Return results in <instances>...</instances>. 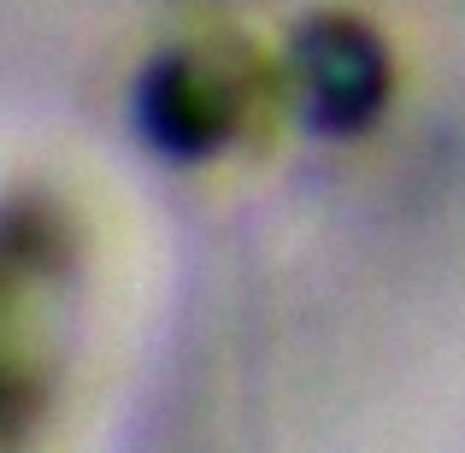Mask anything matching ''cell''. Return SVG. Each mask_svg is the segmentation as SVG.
<instances>
[{
	"label": "cell",
	"mask_w": 465,
	"mask_h": 453,
	"mask_svg": "<svg viewBox=\"0 0 465 453\" xmlns=\"http://www.w3.org/2000/svg\"><path fill=\"white\" fill-rule=\"evenodd\" d=\"M265 65L248 42L189 35L153 54L136 83V124L171 159L230 153L265 113Z\"/></svg>",
	"instance_id": "1"
},
{
	"label": "cell",
	"mask_w": 465,
	"mask_h": 453,
	"mask_svg": "<svg viewBox=\"0 0 465 453\" xmlns=\"http://www.w3.org/2000/svg\"><path fill=\"white\" fill-rule=\"evenodd\" d=\"M389 47L353 12H318L283 47V89L324 136H360L389 101Z\"/></svg>",
	"instance_id": "2"
}]
</instances>
